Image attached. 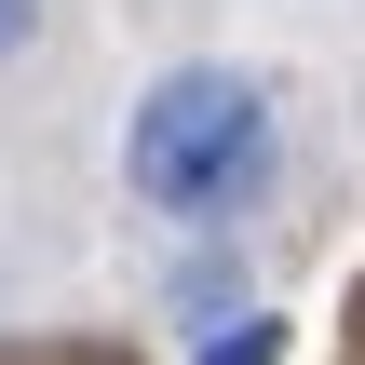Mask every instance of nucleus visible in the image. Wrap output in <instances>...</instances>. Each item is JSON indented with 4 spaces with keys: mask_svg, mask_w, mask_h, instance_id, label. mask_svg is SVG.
I'll return each instance as SVG.
<instances>
[{
    "mask_svg": "<svg viewBox=\"0 0 365 365\" xmlns=\"http://www.w3.org/2000/svg\"><path fill=\"white\" fill-rule=\"evenodd\" d=\"M271 81H244V68H163L149 95H135V122H122V190L149 203V217H244L257 190H271Z\"/></svg>",
    "mask_w": 365,
    "mask_h": 365,
    "instance_id": "nucleus-1",
    "label": "nucleus"
},
{
    "mask_svg": "<svg viewBox=\"0 0 365 365\" xmlns=\"http://www.w3.org/2000/svg\"><path fill=\"white\" fill-rule=\"evenodd\" d=\"M203 365H284V325H271V312H244V325H217V339H203Z\"/></svg>",
    "mask_w": 365,
    "mask_h": 365,
    "instance_id": "nucleus-2",
    "label": "nucleus"
},
{
    "mask_svg": "<svg viewBox=\"0 0 365 365\" xmlns=\"http://www.w3.org/2000/svg\"><path fill=\"white\" fill-rule=\"evenodd\" d=\"M27 41H41V0H0V68H14Z\"/></svg>",
    "mask_w": 365,
    "mask_h": 365,
    "instance_id": "nucleus-3",
    "label": "nucleus"
}]
</instances>
